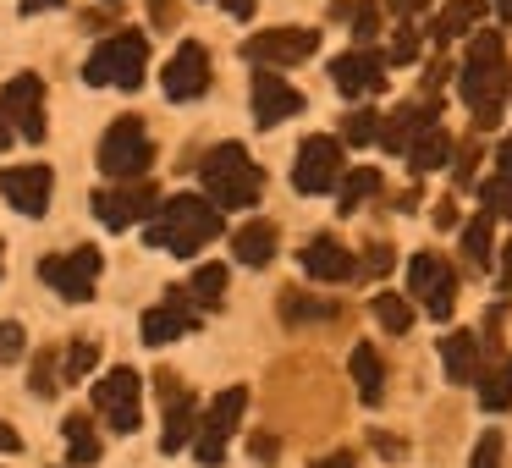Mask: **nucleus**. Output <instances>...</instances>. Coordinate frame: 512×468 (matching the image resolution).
I'll list each match as a JSON object with an SVG mask.
<instances>
[{"instance_id":"f257e3e1","label":"nucleus","mask_w":512,"mask_h":468,"mask_svg":"<svg viewBox=\"0 0 512 468\" xmlns=\"http://www.w3.org/2000/svg\"><path fill=\"white\" fill-rule=\"evenodd\" d=\"M221 237V210L199 193H177V199H160V210L149 215V248H166V254H199L204 243Z\"/></svg>"},{"instance_id":"f03ea898","label":"nucleus","mask_w":512,"mask_h":468,"mask_svg":"<svg viewBox=\"0 0 512 468\" xmlns=\"http://www.w3.org/2000/svg\"><path fill=\"white\" fill-rule=\"evenodd\" d=\"M463 105L474 111L479 127H496L501 122V100H507V61H501V34L485 28V34L468 39V61H463Z\"/></svg>"},{"instance_id":"7ed1b4c3","label":"nucleus","mask_w":512,"mask_h":468,"mask_svg":"<svg viewBox=\"0 0 512 468\" xmlns=\"http://www.w3.org/2000/svg\"><path fill=\"white\" fill-rule=\"evenodd\" d=\"M259 193H265V171L248 160L243 144H221L204 155V199L215 210H248L259 204Z\"/></svg>"},{"instance_id":"20e7f679","label":"nucleus","mask_w":512,"mask_h":468,"mask_svg":"<svg viewBox=\"0 0 512 468\" xmlns=\"http://www.w3.org/2000/svg\"><path fill=\"white\" fill-rule=\"evenodd\" d=\"M144 72H149V39L144 34H111L89 56L83 78H89L94 89H138Z\"/></svg>"},{"instance_id":"39448f33","label":"nucleus","mask_w":512,"mask_h":468,"mask_svg":"<svg viewBox=\"0 0 512 468\" xmlns=\"http://www.w3.org/2000/svg\"><path fill=\"white\" fill-rule=\"evenodd\" d=\"M149 160H155V149H149L144 122H138V116H116L100 138V171L116 182H138L149 171Z\"/></svg>"},{"instance_id":"423d86ee","label":"nucleus","mask_w":512,"mask_h":468,"mask_svg":"<svg viewBox=\"0 0 512 468\" xmlns=\"http://www.w3.org/2000/svg\"><path fill=\"white\" fill-rule=\"evenodd\" d=\"M89 204H94V215H100V226H111V232H127L133 221H149V215L160 210V188H149V182L138 177V182H116V188H100Z\"/></svg>"},{"instance_id":"0eeeda50","label":"nucleus","mask_w":512,"mask_h":468,"mask_svg":"<svg viewBox=\"0 0 512 468\" xmlns=\"http://www.w3.org/2000/svg\"><path fill=\"white\" fill-rule=\"evenodd\" d=\"M39 276H45V287H56L67 303H89L94 281H100V248H72V254L39 259Z\"/></svg>"},{"instance_id":"6e6552de","label":"nucleus","mask_w":512,"mask_h":468,"mask_svg":"<svg viewBox=\"0 0 512 468\" xmlns=\"http://www.w3.org/2000/svg\"><path fill=\"white\" fill-rule=\"evenodd\" d=\"M0 116H6V127H12L17 138H28V144L45 138V83H39V72H17V78L6 83Z\"/></svg>"},{"instance_id":"1a4fd4ad","label":"nucleus","mask_w":512,"mask_h":468,"mask_svg":"<svg viewBox=\"0 0 512 468\" xmlns=\"http://www.w3.org/2000/svg\"><path fill=\"white\" fill-rule=\"evenodd\" d=\"M243 408H248L243 386H226L221 397L210 402V413H204V424H199V441H193V452H199L204 468H215L226 457V441H232V430L243 424Z\"/></svg>"},{"instance_id":"9d476101","label":"nucleus","mask_w":512,"mask_h":468,"mask_svg":"<svg viewBox=\"0 0 512 468\" xmlns=\"http://www.w3.org/2000/svg\"><path fill=\"white\" fill-rule=\"evenodd\" d=\"M336 177H342V144H336L331 133L303 138L298 160H292V188L314 199V193H331V188H336Z\"/></svg>"},{"instance_id":"9b49d317","label":"nucleus","mask_w":512,"mask_h":468,"mask_svg":"<svg viewBox=\"0 0 512 468\" xmlns=\"http://www.w3.org/2000/svg\"><path fill=\"white\" fill-rule=\"evenodd\" d=\"M408 292L424 303V314H430V320H446V314H452V303H457V276L446 270L441 254H413L408 259Z\"/></svg>"},{"instance_id":"f8f14e48","label":"nucleus","mask_w":512,"mask_h":468,"mask_svg":"<svg viewBox=\"0 0 512 468\" xmlns=\"http://www.w3.org/2000/svg\"><path fill=\"white\" fill-rule=\"evenodd\" d=\"M138 391H144V380H138L133 369H111V375L94 380V408L105 413V424H111L116 435L138 430Z\"/></svg>"},{"instance_id":"ddd939ff","label":"nucleus","mask_w":512,"mask_h":468,"mask_svg":"<svg viewBox=\"0 0 512 468\" xmlns=\"http://www.w3.org/2000/svg\"><path fill=\"white\" fill-rule=\"evenodd\" d=\"M193 325H199V303L188 298V287H166V298L144 314L138 331H144L149 347H166V342H177V336H188Z\"/></svg>"},{"instance_id":"4468645a","label":"nucleus","mask_w":512,"mask_h":468,"mask_svg":"<svg viewBox=\"0 0 512 468\" xmlns=\"http://www.w3.org/2000/svg\"><path fill=\"white\" fill-rule=\"evenodd\" d=\"M314 50H320L314 28H265V34H254L243 45V56L259 61V67H292V61L314 56Z\"/></svg>"},{"instance_id":"2eb2a0df","label":"nucleus","mask_w":512,"mask_h":468,"mask_svg":"<svg viewBox=\"0 0 512 468\" xmlns=\"http://www.w3.org/2000/svg\"><path fill=\"white\" fill-rule=\"evenodd\" d=\"M160 83H166L171 100H199L204 89H210V50L204 45H177V56L166 61V72H160Z\"/></svg>"},{"instance_id":"dca6fc26","label":"nucleus","mask_w":512,"mask_h":468,"mask_svg":"<svg viewBox=\"0 0 512 468\" xmlns=\"http://www.w3.org/2000/svg\"><path fill=\"white\" fill-rule=\"evenodd\" d=\"M0 193L12 210H23L28 221L50 210V166H6L0 171Z\"/></svg>"},{"instance_id":"f3484780","label":"nucleus","mask_w":512,"mask_h":468,"mask_svg":"<svg viewBox=\"0 0 512 468\" xmlns=\"http://www.w3.org/2000/svg\"><path fill=\"white\" fill-rule=\"evenodd\" d=\"M160 397H166V430H160V452H182L188 435L199 430V402L193 391L177 386V375H160Z\"/></svg>"},{"instance_id":"a211bd4d","label":"nucleus","mask_w":512,"mask_h":468,"mask_svg":"<svg viewBox=\"0 0 512 468\" xmlns=\"http://www.w3.org/2000/svg\"><path fill=\"white\" fill-rule=\"evenodd\" d=\"M303 111V94L292 89L287 78H276V72H254V122L265 127H281L287 116H298Z\"/></svg>"},{"instance_id":"6ab92c4d","label":"nucleus","mask_w":512,"mask_h":468,"mask_svg":"<svg viewBox=\"0 0 512 468\" xmlns=\"http://www.w3.org/2000/svg\"><path fill=\"white\" fill-rule=\"evenodd\" d=\"M331 83H336V94H347V100H358V94H375L380 83H386V61L369 56V50H347V56H336Z\"/></svg>"},{"instance_id":"aec40b11","label":"nucleus","mask_w":512,"mask_h":468,"mask_svg":"<svg viewBox=\"0 0 512 468\" xmlns=\"http://www.w3.org/2000/svg\"><path fill=\"white\" fill-rule=\"evenodd\" d=\"M424 127H435V105H402V111H391L386 122H380V149H391V155H408V144L424 133Z\"/></svg>"},{"instance_id":"412c9836","label":"nucleus","mask_w":512,"mask_h":468,"mask_svg":"<svg viewBox=\"0 0 512 468\" xmlns=\"http://www.w3.org/2000/svg\"><path fill=\"white\" fill-rule=\"evenodd\" d=\"M303 270H309L314 281H347L353 276V254H347L336 237H314V243L303 248Z\"/></svg>"},{"instance_id":"4be33fe9","label":"nucleus","mask_w":512,"mask_h":468,"mask_svg":"<svg viewBox=\"0 0 512 468\" xmlns=\"http://www.w3.org/2000/svg\"><path fill=\"white\" fill-rule=\"evenodd\" d=\"M276 243H281V232L270 221H248L243 232L232 237V254H237V265L259 270V265H270V259H276Z\"/></svg>"},{"instance_id":"5701e85b","label":"nucleus","mask_w":512,"mask_h":468,"mask_svg":"<svg viewBox=\"0 0 512 468\" xmlns=\"http://www.w3.org/2000/svg\"><path fill=\"white\" fill-rule=\"evenodd\" d=\"M441 364H446V380H452V386L479 380V342H474L468 331L446 336V342H441Z\"/></svg>"},{"instance_id":"b1692460","label":"nucleus","mask_w":512,"mask_h":468,"mask_svg":"<svg viewBox=\"0 0 512 468\" xmlns=\"http://www.w3.org/2000/svg\"><path fill=\"white\" fill-rule=\"evenodd\" d=\"M347 364H353V380H358V402H369V408H375V402L386 397V369H380V353L369 342H358Z\"/></svg>"},{"instance_id":"393cba45","label":"nucleus","mask_w":512,"mask_h":468,"mask_svg":"<svg viewBox=\"0 0 512 468\" xmlns=\"http://www.w3.org/2000/svg\"><path fill=\"white\" fill-rule=\"evenodd\" d=\"M446 160H452V138H446L441 127H424V133L408 144V171H413V177H424V171H441Z\"/></svg>"},{"instance_id":"a878e982","label":"nucleus","mask_w":512,"mask_h":468,"mask_svg":"<svg viewBox=\"0 0 512 468\" xmlns=\"http://www.w3.org/2000/svg\"><path fill=\"white\" fill-rule=\"evenodd\" d=\"M375 193H380V171H369V166L342 171V177H336V210H342V215H353L358 204H364V199H375Z\"/></svg>"},{"instance_id":"bb28decb","label":"nucleus","mask_w":512,"mask_h":468,"mask_svg":"<svg viewBox=\"0 0 512 468\" xmlns=\"http://www.w3.org/2000/svg\"><path fill=\"white\" fill-rule=\"evenodd\" d=\"M479 12H485V0H452V6H446V12L435 17L430 34H435V39H463V34H474Z\"/></svg>"},{"instance_id":"cd10ccee","label":"nucleus","mask_w":512,"mask_h":468,"mask_svg":"<svg viewBox=\"0 0 512 468\" xmlns=\"http://www.w3.org/2000/svg\"><path fill=\"white\" fill-rule=\"evenodd\" d=\"M61 435H67V452H72V463H78V468L100 463V435H94V424L83 419V413H72V419L61 424Z\"/></svg>"},{"instance_id":"c85d7f7f","label":"nucleus","mask_w":512,"mask_h":468,"mask_svg":"<svg viewBox=\"0 0 512 468\" xmlns=\"http://www.w3.org/2000/svg\"><path fill=\"white\" fill-rule=\"evenodd\" d=\"M369 314H375V320H380V331H391V336L413 331V303L402 298V292H375Z\"/></svg>"},{"instance_id":"c756f323","label":"nucleus","mask_w":512,"mask_h":468,"mask_svg":"<svg viewBox=\"0 0 512 468\" xmlns=\"http://www.w3.org/2000/svg\"><path fill=\"white\" fill-rule=\"evenodd\" d=\"M188 298L199 303V309H221V298H226V265H199Z\"/></svg>"},{"instance_id":"7c9ffc66","label":"nucleus","mask_w":512,"mask_h":468,"mask_svg":"<svg viewBox=\"0 0 512 468\" xmlns=\"http://www.w3.org/2000/svg\"><path fill=\"white\" fill-rule=\"evenodd\" d=\"M463 259L468 265H490V215H474L463 226Z\"/></svg>"},{"instance_id":"2f4dec72","label":"nucleus","mask_w":512,"mask_h":468,"mask_svg":"<svg viewBox=\"0 0 512 468\" xmlns=\"http://www.w3.org/2000/svg\"><path fill=\"white\" fill-rule=\"evenodd\" d=\"M479 402H485L490 413H501V408H512V358L507 364L496 369V375L485 380V386H479Z\"/></svg>"},{"instance_id":"473e14b6","label":"nucleus","mask_w":512,"mask_h":468,"mask_svg":"<svg viewBox=\"0 0 512 468\" xmlns=\"http://www.w3.org/2000/svg\"><path fill=\"white\" fill-rule=\"evenodd\" d=\"M94 364H100V347H94L89 336H83V342H72L67 353H61V375H67V380H83Z\"/></svg>"},{"instance_id":"72a5a7b5","label":"nucleus","mask_w":512,"mask_h":468,"mask_svg":"<svg viewBox=\"0 0 512 468\" xmlns=\"http://www.w3.org/2000/svg\"><path fill=\"white\" fill-rule=\"evenodd\" d=\"M479 199H485V210L496 215V221H512V177H490L485 188H479Z\"/></svg>"},{"instance_id":"f704fd0d","label":"nucleus","mask_w":512,"mask_h":468,"mask_svg":"<svg viewBox=\"0 0 512 468\" xmlns=\"http://www.w3.org/2000/svg\"><path fill=\"white\" fill-rule=\"evenodd\" d=\"M331 303H309V298H298V292H287L281 298V320H331Z\"/></svg>"},{"instance_id":"c9c22d12","label":"nucleus","mask_w":512,"mask_h":468,"mask_svg":"<svg viewBox=\"0 0 512 468\" xmlns=\"http://www.w3.org/2000/svg\"><path fill=\"white\" fill-rule=\"evenodd\" d=\"M56 386H61L56 353H34V397H56Z\"/></svg>"},{"instance_id":"e433bc0d","label":"nucleus","mask_w":512,"mask_h":468,"mask_svg":"<svg viewBox=\"0 0 512 468\" xmlns=\"http://www.w3.org/2000/svg\"><path fill=\"white\" fill-rule=\"evenodd\" d=\"M23 347H28V331L17 320H0V364H17L23 358Z\"/></svg>"},{"instance_id":"4c0bfd02","label":"nucleus","mask_w":512,"mask_h":468,"mask_svg":"<svg viewBox=\"0 0 512 468\" xmlns=\"http://www.w3.org/2000/svg\"><path fill=\"white\" fill-rule=\"evenodd\" d=\"M375 138H380L375 111H353V116H347V144H375Z\"/></svg>"},{"instance_id":"58836bf2","label":"nucleus","mask_w":512,"mask_h":468,"mask_svg":"<svg viewBox=\"0 0 512 468\" xmlns=\"http://www.w3.org/2000/svg\"><path fill=\"white\" fill-rule=\"evenodd\" d=\"M353 34L358 39H375L380 34V0H358V6H353Z\"/></svg>"},{"instance_id":"ea45409f","label":"nucleus","mask_w":512,"mask_h":468,"mask_svg":"<svg viewBox=\"0 0 512 468\" xmlns=\"http://www.w3.org/2000/svg\"><path fill=\"white\" fill-rule=\"evenodd\" d=\"M468 468H501V435H496V430H485V435H479L474 463H468Z\"/></svg>"},{"instance_id":"a19ab883","label":"nucleus","mask_w":512,"mask_h":468,"mask_svg":"<svg viewBox=\"0 0 512 468\" xmlns=\"http://www.w3.org/2000/svg\"><path fill=\"white\" fill-rule=\"evenodd\" d=\"M474 166H479V149L463 144V149H457V166H452V182H457V188H468V182H474Z\"/></svg>"},{"instance_id":"79ce46f5","label":"nucleus","mask_w":512,"mask_h":468,"mask_svg":"<svg viewBox=\"0 0 512 468\" xmlns=\"http://www.w3.org/2000/svg\"><path fill=\"white\" fill-rule=\"evenodd\" d=\"M413 56H419V39H413V28H402L397 45H391V61H413Z\"/></svg>"},{"instance_id":"37998d69","label":"nucleus","mask_w":512,"mask_h":468,"mask_svg":"<svg viewBox=\"0 0 512 468\" xmlns=\"http://www.w3.org/2000/svg\"><path fill=\"white\" fill-rule=\"evenodd\" d=\"M391 265H397V254H391L386 243H375V248H369V270H375V276H386Z\"/></svg>"},{"instance_id":"c03bdc74","label":"nucleus","mask_w":512,"mask_h":468,"mask_svg":"<svg viewBox=\"0 0 512 468\" xmlns=\"http://www.w3.org/2000/svg\"><path fill=\"white\" fill-rule=\"evenodd\" d=\"M17 446H23V441H17V430H12V424H6V419H0V457H12Z\"/></svg>"},{"instance_id":"a18cd8bd","label":"nucleus","mask_w":512,"mask_h":468,"mask_svg":"<svg viewBox=\"0 0 512 468\" xmlns=\"http://www.w3.org/2000/svg\"><path fill=\"white\" fill-rule=\"evenodd\" d=\"M314 468H353V452H331V457H320Z\"/></svg>"},{"instance_id":"49530a36","label":"nucleus","mask_w":512,"mask_h":468,"mask_svg":"<svg viewBox=\"0 0 512 468\" xmlns=\"http://www.w3.org/2000/svg\"><path fill=\"white\" fill-rule=\"evenodd\" d=\"M23 6V17H34V12H50V6H61V0H17Z\"/></svg>"},{"instance_id":"de8ad7c7","label":"nucleus","mask_w":512,"mask_h":468,"mask_svg":"<svg viewBox=\"0 0 512 468\" xmlns=\"http://www.w3.org/2000/svg\"><path fill=\"white\" fill-rule=\"evenodd\" d=\"M221 6H226V12H232V17H248V12H254V6H259V0H221Z\"/></svg>"},{"instance_id":"09e8293b","label":"nucleus","mask_w":512,"mask_h":468,"mask_svg":"<svg viewBox=\"0 0 512 468\" xmlns=\"http://www.w3.org/2000/svg\"><path fill=\"white\" fill-rule=\"evenodd\" d=\"M375 452H386V457H402V441H391V435H375Z\"/></svg>"},{"instance_id":"8fccbe9b","label":"nucleus","mask_w":512,"mask_h":468,"mask_svg":"<svg viewBox=\"0 0 512 468\" xmlns=\"http://www.w3.org/2000/svg\"><path fill=\"white\" fill-rule=\"evenodd\" d=\"M501 292H512V243H507V254H501Z\"/></svg>"},{"instance_id":"3c124183","label":"nucleus","mask_w":512,"mask_h":468,"mask_svg":"<svg viewBox=\"0 0 512 468\" xmlns=\"http://www.w3.org/2000/svg\"><path fill=\"white\" fill-rule=\"evenodd\" d=\"M496 160H501V177H512V138L496 149Z\"/></svg>"},{"instance_id":"603ef678","label":"nucleus","mask_w":512,"mask_h":468,"mask_svg":"<svg viewBox=\"0 0 512 468\" xmlns=\"http://www.w3.org/2000/svg\"><path fill=\"white\" fill-rule=\"evenodd\" d=\"M391 6H397V12H402V17H408V12H419L424 0H391Z\"/></svg>"},{"instance_id":"864d4df0","label":"nucleus","mask_w":512,"mask_h":468,"mask_svg":"<svg viewBox=\"0 0 512 468\" xmlns=\"http://www.w3.org/2000/svg\"><path fill=\"white\" fill-rule=\"evenodd\" d=\"M496 12H501V23H512V0H496Z\"/></svg>"},{"instance_id":"5fc2aeb1","label":"nucleus","mask_w":512,"mask_h":468,"mask_svg":"<svg viewBox=\"0 0 512 468\" xmlns=\"http://www.w3.org/2000/svg\"><path fill=\"white\" fill-rule=\"evenodd\" d=\"M0 144H12V127H6V116H0Z\"/></svg>"},{"instance_id":"6e6d98bb","label":"nucleus","mask_w":512,"mask_h":468,"mask_svg":"<svg viewBox=\"0 0 512 468\" xmlns=\"http://www.w3.org/2000/svg\"><path fill=\"white\" fill-rule=\"evenodd\" d=\"M507 94H512V78H507Z\"/></svg>"},{"instance_id":"4d7b16f0","label":"nucleus","mask_w":512,"mask_h":468,"mask_svg":"<svg viewBox=\"0 0 512 468\" xmlns=\"http://www.w3.org/2000/svg\"><path fill=\"white\" fill-rule=\"evenodd\" d=\"M0 259H6V254H0Z\"/></svg>"}]
</instances>
